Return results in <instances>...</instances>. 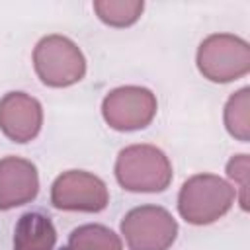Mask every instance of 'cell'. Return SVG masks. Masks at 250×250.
<instances>
[{
	"label": "cell",
	"mask_w": 250,
	"mask_h": 250,
	"mask_svg": "<svg viewBox=\"0 0 250 250\" xmlns=\"http://www.w3.org/2000/svg\"><path fill=\"white\" fill-rule=\"evenodd\" d=\"M115 178L127 191H164L172 182V164L152 145H131L117 154Z\"/></svg>",
	"instance_id": "6da1fadb"
},
{
	"label": "cell",
	"mask_w": 250,
	"mask_h": 250,
	"mask_svg": "<svg viewBox=\"0 0 250 250\" xmlns=\"http://www.w3.org/2000/svg\"><path fill=\"white\" fill-rule=\"evenodd\" d=\"M234 189L215 174H195L178 193V211L191 225H209L229 213Z\"/></svg>",
	"instance_id": "7a4b0ae2"
},
{
	"label": "cell",
	"mask_w": 250,
	"mask_h": 250,
	"mask_svg": "<svg viewBox=\"0 0 250 250\" xmlns=\"http://www.w3.org/2000/svg\"><path fill=\"white\" fill-rule=\"evenodd\" d=\"M33 66L41 82L53 88L72 86L86 74V59L82 51L64 35L43 37L35 45Z\"/></svg>",
	"instance_id": "3957f363"
},
{
	"label": "cell",
	"mask_w": 250,
	"mask_h": 250,
	"mask_svg": "<svg viewBox=\"0 0 250 250\" xmlns=\"http://www.w3.org/2000/svg\"><path fill=\"white\" fill-rule=\"evenodd\" d=\"M197 68L211 82H230L250 70V45L230 33H213L197 49Z\"/></svg>",
	"instance_id": "277c9868"
},
{
	"label": "cell",
	"mask_w": 250,
	"mask_h": 250,
	"mask_svg": "<svg viewBox=\"0 0 250 250\" xmlns=\"http://www.w3.org/2000/svg\"><path fill=\"white\" fill-rule=\"evenodd\" d=\"M121 232L131 250H168L176 240L178 223L164 207L141 205L123 217Z\"/></svg>",
	"instance_id": "5b68a950"
},
{
	"label": "cell",
	"mask_w": 250,
	"mask_h": 250,
	"mask_svg": "<svg viewBox=\"0 0 250 250\" xmlns=\"http://www.w3.org/2000/svg\"><path fill=\"white\" fill-rule=\"evenodd\" d=\"M102 115L115 131H137L156 115V96L143 86H121L102 102Z\"/></svg>",
	"instance_id": "8992f818"
},
{
	"label": "cell",
	"mask_w": 250,
	"mask_h": 250,
	"mask_svg": "<svg viewBox=\"0 0 250 250\" xmlns=\"http://www.w3.org/2000/svg\"><path fill=\"white\" fill-rule=\"evenodd\" d=\"M109 193L105 184L84 170H68L51 186V203L62 211L98 213L107 207Z\"/></svg>",
	"instance_id": "52a82bcc"
},
{
	"label": "cell",
	"mask_w": 250,
	"mask_h": 250,
	"mask_svg": "<svg viewBox=\"0 0 250 250\" xmlns=\"http://www.w3.org/2000/svg\"><path fill=\"white\" fill-rule=\"evenodd\" d=\"M43 125L41 104L23 92H10L0 100V131L14 143L33 141Z\"/></svg>",
	"instance_id": "ba28073f"
},
{
	"label": "cell",
	"mask_w": 250,
	"mask_h": 250,
	"mask_svg": "<svg viewBox=\"0 0 250 250\" xmlns=\"http://www.w3.org/2000/svg\"><path fill=\"white\" fill-rule=\"evenodd\" d=\"M39 191V174L33 162L20 156L0 160V211L25 205Z\"/></svg>",
	"instance_id": "9c48e42d"
},
{
	"label": "cell",
	"mask_w": 250,
	"mask_h": 250,
	"mask_svg": "<svg viewBox=\"0 0 250 250\" xmlns=\"http://www.w3.org/2000/svg\"><path fill=\"white\" fill-rule=\"evenodd\" d=\"M57 230L43 213H23L14 229V250H53Z\"/></svg>",
	"instance_id": "30bf717a"
},
{
	"label": "cell",
	"mask_w": 250,
	"mask_h": 250,
	"mask_svg": "<svg viewBox=\"0 0 250 250\" xmlns=\"http://www.w3.org/2000/svg\"><path fill=\"white\" fill-rule=\"evenodd\" d=\"M70 250H123L119 236L104 225H82L68 236Z\"/></svg>",
	"instance_id": "8fae6325"
},
{
	"label": "cell",
	"mask_w": 250,
	"mask_h": 250,
	"mask_svg": "<svg viewBox=\"0 0 250 250\" xmlns=\"http://www.w3.org/2000/svg\"><path fill=\"white\" fill-rule=\"evenodd\" d=\"M145 4L141 0H96L94 10L98 18L113 27H125L135 23L143 14Z\"/></svg>",
	"instance_id": "7c38bea8"
},
{
	"label": "cell",
	"mask_w": 250,
	"mask_h": 250,
	"mask_svg": "<svg viewBox=\"0 0 250 250\" xmlns=\"http://www.w3.org/2000/svg\"><path fill=\"white\" fill-rule=\"evenodd\" d=\"M248 96H250V90L248 88H242L238 90L236 94H232L225 105V127L227 131L246 143L250 139V109H248Z\"/></svg>",
	"instance_id": "4fadbf2b"
},
{
	"label": "cell",
	"mask_w": 250,
	"mask_h": 250,
	"mask_svg": "<svg viewBox=\"0 0 250 250\" xmlns=\"http://www.w3.org/2000/svg\"><path fill=\"white\" fill-rule=\"evenodd\" d=\"M227 176L238 184V189H240V207L246 211L248 209V197H246V191H248V154H238V156H232L227 164Z\"/></svg>",
	"instance_id": "5bb4252c"
},
{
	"label": "cell",
	"mask_w": 250,
	"mask_h": 250,
	"mask_svg": "<svg viewBox=\"0 0 250 250\" xmlns=\"http://www.w3.org/2000/svg\"><path fill=\"white\" fill-rule=\"evenodd\" d=\"M61 250H70V248H68V246H66V248H61Z\"/></svg>",
	"instance_id": "9a60e30c"
}]
</instances>
